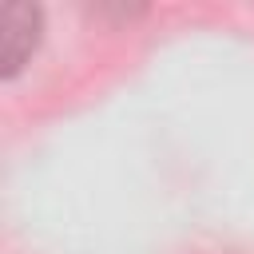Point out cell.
<instances>
[{"label":"cell","mask_w":254,"mask_h":254,"mask_svg":"<svg viewBox=\"0 0 254 254\" xmlns=\"http://www.w3.org/2000/svg\"><path fill=\"white\" fill-rule=\"evenodd\" d=\"M40 32H44V16L36 4L24 0H0V75L12 79L32 52L40 48Z\"/></svg>","instance_id":"cell-1"}]
</instances>
